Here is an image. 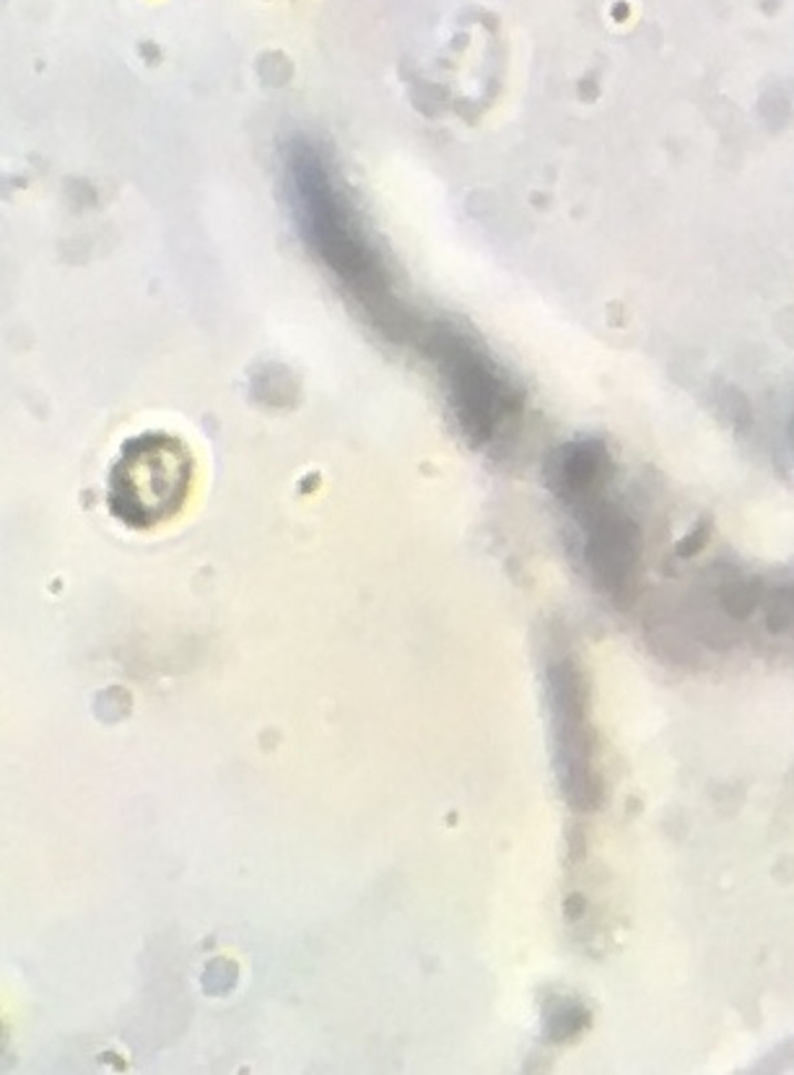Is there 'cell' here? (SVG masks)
Segmentation results:
<instances>
[{"label": "cell", "instance_id": "obj_2", "mask_svg": "<svg viewBox=\"0 0 794 1075\" xmlns=\"http://www.w3.org/2000/svg\"><path fill=\"white\" fill-rule=\"evenodd\" d=\"M553 712H556V733L561 751V772L569 797L582 808L595 803L597 787L590 766L587 727H584L582 681L572 663H559L551 671Z\"/></svg>", "mask_w": 794, "mask_h": 1075}, {"label": "cell", "instance_id": "obj_1", "mask_svg": "<svg viewBox=\"0 0 794 1075\" xmlns=\"http://www.w3.org/2000/svg\"><path fill=\"white\" fill-rule=\"evenodd\" d=\"M190 455L169 436H141L122 450L110 473V510L130 528H153L174 518L188 499Z\"/></svg>", "mask_w": 794, "mask_h": 1075}, {"label": "cell", "instance_id": "obj_3", "mask_svg": "<svg viewBox=\"0 0 794 1075\" xmlns=\"http://www.w3.org/2000/svg\"><path fill=\"white\" fill-rule=\"evenodd\" d=\"M584 556L597 585L615 601H629L636 572V533L626 518L613 512L587 514Z\"/></svg>", "mask_w": 794, "mask_h": 1075}, {"label": "cell", "instance_id": "obj_4", "mask_svg": "<svg viewBox=\"0 0 794 1075\" xmlns=\"http://www.w3.org/2000/svg\"><path fill=\"white\" fill-rule=\"evenodd\" d=\"M722 601H724V609H727L732 616H745V613H751L753 609L755 593L747 587V582H740V585L724 590Z\"/></svg>", "mask_w": 794, "mask_h": 1075}]
</instances>
